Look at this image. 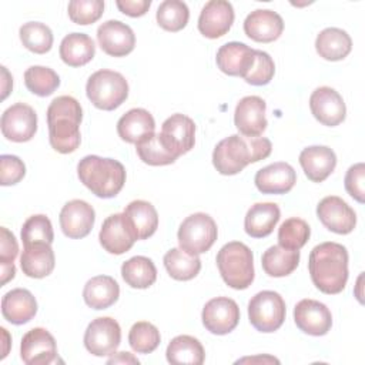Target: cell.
Masks as SVG:
<instances>
[{"label":"cell","mask_w":365,"mask_h":365,"mask_svg":"<svg viewBox=\"0 0 365 365\" xmlns=\"http://www.w3.org/2000/svg\"><path fill=\"white\" fill-rule=\"evenodd\" d=\"M121 341V328L114 318L93 319L84 332V346L94 356H108L115 352Z\"/></svg>","instance_id":"cell-9"},{"label":"cell","mask_w":365,"mask_h":365,"mask_svg":"<svg viewBox=\"0 0 365 365\" xmlns=\"http://www.w3.org/2000/svg\"><path fill=\"white\" fill-rule=\"evenodd\" d=\"M96 46L84 33H70L60 43V57L70 67H81L93 60Z\"/></svg>","instance_id":"cell-32"},{"label":"cell","mask_w":365,"mask_h":365,"mask_svg":"<svg viewBox=\"0 0 365 365\" xmlns=\"http://www.w3.org/2000/svg\"><path fill=\"white\" fill-rule=\"evenodd\" d=\"M60 227L66 237L80 240L90 234L96 221L94 208L83 200L66 202L60 211Z\"/></svg>","instance_id":"cell-17"},{"label":"cell","mask_w":365,"mask_h":365,"mask_svg":"<svg viewBox=\"0 0 365 365\" xmlns=\"http://www.w3.org/2000/svg\"><path fill=\"white\" fill-rule=\"evenodd\" d=\"M68 17L73 23L87 26L96 23L104 13L101 0H71L68 3Z\"/></svg>","instance_id":"cell-45"},{"label":"cell","mask_w":365,"mask_h":365,"mask_svg":"<svg viewBox=\"0 0 365 365\" xmlns=\"http://www.w3.org/2000/svg\"><path fill=\"white\" fill-rule=\"evenodd\" d=\"M295 325L308 335H325L332 327V315L328 307L315 299H301L294 308Z\"/></svg>","instance_id":"cell-18"},{"label":"cell","mask_w":365,"mask_h":365,"mask_svg":"<svg viewBox=\"0 0 365 365\" xmlns=\"http://www.w3.org/2000/svg\"><path fill=\"white\" fill-rule=\"evenodd\" d=\"M20 235H21V241H23L24 247L38 244V242L51 245V242L54 240L51 221L44 214H36V215L29 217L21 227Z\"/></svg>","instance_id":"cell-43"},{"label":"cell","mask_w":365,"mask_h":365,"mask_svg":"<svg viewBox=\"0 0 365 365\" xmlns=\"http://www.w3.org/2000/svg\"><path fill=\"white\" fill-rule=\"evenodd\" d=\"M299 164L308 180L322 182L335 170L336 155L327 145H311L301 151Z\"/></svg>","instance_id":"cell-25"},{"label":"cell","mask_w":365,"mask_h":365,"mask_svg":"<svg viewBox=\"0 0 365 365\" xmlns=\"http://www.w3.org/2000/svg\"><path fill=\"white\" fill-rule=\"evenodd\" d=\"M317 215L324 227L336 234H349L356 225L355 211L336 195L322 198L317 205Z\"/></svg>","instance_id":"cell-15"},{"label":"cell","mask_w":365,"mask_h":365,"mask_svg":"<svg viewBox=\"0 0 365 365\" xmlns=\"http://www.w3.org/2000/svg\"><path fill=\"white\" fill-rule=\"evenodd\" d=\"M163 261L170 277L177 281L192 279L201 269V259L198 255L190 254L182 248H171L165 252Z\"/></svg>","instance_id":"cell-36"},{"label":"cell","mask_w":365,"mask_h":365,"mask_svg":"<svg viewBox=\"0 0 365 365\" xmlns=\"http://www.w3.org/2000/svg\"><path fill=\"white\" fill-rule=\"evenodd\" d=\"M218 235L217 224L205 212H195L188 215L178 228V244L184 251L200 255L208 251Z\"/></svg>","instance_id":"cell-7"},{"label":"cell","mask_w":365,"mask_h":365,"mask_svg":"<svg viewBox=\"0 0 365 365\" xmlns=\"http://www.w3.org/2000/svg\"><path fill=\"white\" fill-rule=\"evenodd\" d=\"M1 314L10 324H27L37 314V301L29 289L14 288L4 294L1 299Z\"/></svg>","instance_id":"cell-26"},{"label":"cell","mask_w":365,"mask_h":365,"mask_svg":"<svg viewBox=\"0 0 365 365\" xmlns=\"http://www.w3.org/2000/svg\"><path fill=\"white\" fill-rule=\"evenodd\" d=\"M311 228L302 218H288L278 228V244L288 250H301L309 240Z\"/></svg>","instance_id":"cell-41"},{"label":"cell","mask_w":365,"mask_h":365,"mask_svg":"<svg viewBox=\"0 0 365 365\" xmlns=\"http://www.w3.org/2000/svg\"><path fill=\"white\" fill-rule=\"evenodd\" d=\"M3 135L14 143L30 141L37 131V114L29 104L16 103L1 114Z\"/></svg>","instance_id":"cell-11"},{"label":"cell","mask_w":365,"mask_h":365,"mask_svg":"<svg viewBox=\"0 0 365 365\" xmlns=\"http://www.w3.org/2000/svg\"><path fill=\"white\" fill-rule=\"evenodd\" d=\"M275 362V364H279L278 359L272 358V356H254V358H242L240 361H237V364L240 362Z\"/></svg>","instance_id":"cell-53"},{"label":"cell","mask_w":365,"mask_h":365,"mask_svg":"<svg viewBox=\"0 0 365 365\" xmlns=\"http://www.w3.org/2000/svg\"><path fill=\"white\" fill-rule=\"evenodd\" d=\"M120 297V287L110 275H97L88 279L83 289L84 302L93 309H106Z\"/></svg>","instance_id":"cell-30"},{"label":"cell","mask_w":365,"mask_h":365,"mask_svg":"<svg viewBox=\"0 0 365 365\" xmlns=\"http://www.w3.org/2000/svg\"><path fill=\"white\" fill-rule=\"evenodd\" d=\"M80 181L97 197H115L125 182V168L114 158L86 155L77 165Z\"/></svg>","instance_id":"cell-4"},{"label":"cell","mask_w":365,"mask_h":365,"mask_svg":"<svg viewBox=\"0 0 365 365\" xmlns=\"http://www.w3.org/2000/svg\"><path fill=\"white\" fill-rule=\"evenodd\" d=\"M160 341V331L147 321L135 322L128 332V344L137 354H151L157 349Z\"/></svg>","instance_id":"cell-42"},{"label":"cell","mask_w":365,"mask_h":365,"mask_svg":"<svg viewBox=\"0 0 365 365\" xmlns=\"http://www.w3.org/2000/svg\"><path fill=\"white\" fill-rule=\"evenodd\" d=\"M124 214L131 222L138 240H147L155 232L158 227L157 210L148 201H144V200L131 201L125 207Z\"/></svg>","instance_id":"cell-35"},{"label":"cell","mask_w":365,"mask_h":365,"mask_svg":"<svg viewBox=\"0 0 365 365\" xmlns=\"http://www.w3.org/2000/svg\"><path fill=\"white\" fill-rule=\"evenodd\" d=\"M155 121L145 108H131L117 121V133L123 141L137 144L154 134Z\"/></svg>","instance_id":"cell-27"},{"label":"cell","mask_w":365,"mask_h":365,"mask_svg":"<svg viewBox=\"0 0 365 365\" xmlns=\"http://www.w3.org/2000/svg\"><path fill=\"white\" fill-rule=\"evenodd\" d=\"M285 301L275 291H261L248 302V318L259 332H274L285 321Z\"/></svg>","instance_id":"cell-8"},{"label":"cell","mask_w":365,"mask_h":365,"mask_svg":"<svg viewBox=\"0 0 365 365\" xmlns=\"http://www.w3.org/2000/svg\"><path fill=\"white\" fill-rule=\"evenodd\" d=\"M20 356L27 365H48L57 358L54 336L44 328H33L21 338Z\"/></svg>","instance_id":"cell-14"},{"label":"cell","mask_w":365,"mask_h":365,"mask_svg":"<svg viewBox=\"0 0 365 365\" xmlns=\"http://www.w3.org/2000/svg\"><path fill=\"white\" fill-rule=\"evenodd\" d=\"M272 144L265 137H245L232 134L221 140L212 151V164L222 175L241 173L248 164L267 158Z\"/></svg>","instance_id":"cell-2"},{"label":"cell","mask_w":365,"mask_h":365,"mask_svg":"<svg viewBox=\"0 0 365 365\" xmlns=\"http://www.w3.org/2000/svg\"><path fill=\"white\" fill-rule=\"evenodd\" d=\"M56 258L50 244L38 242L24 247L20 257V267L23 274L30 278H44L54 269Z\"/></svg>","instance_id":"cell-29"},{"label":"cell","mask_w":365,"mask_h":365,"mask_svg":"<svg viewBox=\"0 0 365 365\" xmlns=\"http://www.w3.org/2000/svg\"><path fill=\"white\" fill-rule=\"evenodd\" d=\"M16 275L14 264H1V285H6L7 281L13 279Z\"/></svg>","instance_id":"cell-52"},{"label":"cell","mask_w":365,"mask_h":365,"mask_svg":"<svg viewBox=\"0 0 365 365\" xmlns=\"http://www.w3.org/2000/svg\"><path fill=\"white\" fill-rule=\"evenodd\" d=\"M312 115L324 125L335 127L345 120L346 107L341 94L331 87H318L309 97Z\"/></svg>","instance_id":"cell-16"},{"label":"cell","mask_w":365,"mask_h":365,"mask_svg":"<svg viewBox=\"0 0 365 365\" xmlns=\"http://www.w3.org/2000/svg\"><path fill=\"white\" fill-rule=\"evenodd\" d=\"M165 356L167 361L174 365H201L205 352L197 338L191 335H178L168 344Z\"/></svg>","instance_id":"cell-34"},{"label":"cell","mask_w":365,"mask_h":365,"mask_svg":"<svg viewBox=\"0 0 365 365\" xmlns=\"http://www.w3.org/2000/svg\"><path fill=\"white\" fill-rule=\"evenodd\" d=\"M135 150L140 160L148 165H168L177 160V157L164 147L160 135L155 133L137 143Z\"/></svg>","instance_id":"cell-44"},{"label":"cell","mask_w":365,"mask_h":365,"mask_svg":"<svg viewBox=\"0 0 365 365\" xmlns=\"http://www.w3.org/2000/svg\"><path fill=\"white\" fill-rule=\"evenodd\" d=\"M121 277L131 288L144 289L155 282L157 268L150 258L137 255L123 262Z\"/></svg>","instance_id":"cell-37"},{"label":"cell","mask_w":365,"mask_h":365,"mask_svg":"<svg viewBox=\"0 0 365 365\" xmlns=\"http://www.w3.org/2000/svg\"><path fill=\"white\" fill-rule=\"evenodd\" d=\"M254 182L262 194H285L295 185L297 174L288 163L278 161L258 170Z\"/></svg>","instance_id":"cell-24"},{"label":"cell","mask_w":365,"mask_h":365,"mask_svg":"<svg viewBox=\"0 0 365 365\" xmlns=\"http://www.w3.org/2000/svg\"><path fill=\"white\" fill-rule=\"evenodd\" d=\"M364 182H365V165L364 163L354 164L348 168L345 174V190L346 192L356 200L358 202L364 204L365 201V190H364Z\"/></svg>","instance_id":"cell-48"},{"label":"cell","mask_w":365,"mask_h":365,"mask_svg":"<svg viewBox=\"0 0 365 365\" xmlns=\"http://www.w3.org/2000/svg\"><path fill=\"white\" fill-rule=\"evenodd\" d=\"M19 34L23 46L36 54H44L50 51L53 46V33L50 27L40 21L24 23L20 27Z\"/></svg>","instance_id":"cell-38"},{"label":"cell","mask_w":365,"mask_h":365,"mask_svg":"<svg viewBox=\"0 0 365 365\" xmlns=\"http://www.w3.org/2000/svg\"><path fill=\"white\" fill-rule=\"evenodd\" d=\"M101 50L113 57H124L134 50L135 36L130 26L118 20H107L97 29Z\"/></svg>","instance_id":"cell-20"},{"label":"cell","mask_w":365,"mask_h":365,"mask_svg":"<svg viewBox=\"0 0 365 365\" xmlns=\"http://www.w3.org/2000/svg\"><path fill=\"white\" fill-rule=\"evenodd\" d=\"M202 324L207 331L215 335H225L235 329L240 322V308L228 297L210 299L202 308Z\"/></svg>","instance_id":"cell-13"},{"label":"cell","mask_w":365,"mask_h":365,"mask_svg":"<svg viewBox=\"0 0 365 365\" xmlns=\"http://www.w3.org/2000/svg\"><path fill=\"white\" fill-rule=\"evenodd\" d=\"M315 48L319 57L329 61H338L351 53L352 40L345 30L328 27L317 36Z\"/></svg>","instance_id":"cell-31"},{"label":"cell","mask_w":365,"mask_h":365,"mask_svg":"<svg viewBox=\"0 0 365 365\" xmlns=\"http://www.w3.org/2000/svg\"><path fill=\"white\" fill-rule=\"evenodd\" d=\"M98 240L101 247L107 252L121 255L127 252L138 238L125 214L117 212L108 215L104 220L98 234Z\"/></svg>","instance_id":"cell-10"},{"label":"cell","mask_w":365,"mask_h":365,"mask_svg":"<svg viewBox=\"0 0 365 365\" xmlns=\"http://www.w3.org/2000/svg\"><path fill=\"white\" fill-rule=\"evenodd\" d=\"M255 60V50L240 41H230L221 46L217 51V66L227 74L244 77Z\"/></svg>","instance_id":"cell-23"},{"label":"cell","mask_w":365,"mask_h":365,"mask_svg":"<svg viewBox=\"0 0 365 365\" xmlns=\"http://www.w3.org/2000/svg\"><path fill=\"white\" fill-rule=\"evenodd\" d=\"M275 73V64L271 56L262 50H255V60L242 77L251 86H265L268 84Z\"/></svg>","instance_id":"cell-46"},{"label":"cell","mask_w":365,"mask_h":365,"mask_svg":"<svg viewBox=\"0 0 365 365\" xmlns=\"http://www.w3.org/2000/svg\"><path fill=\"white\" fill-rule=\"evenodd\" d=\"M26 174L24 163L11 154L0 155V184L1 185H14L23 180Z\"/></svg>","instance_id":"cell-47"},{"label":"cell","mask_w":365,"mask_h":365,"mask_svg":"<svg viewBox=\"0 0 365 365\" xmlns=\"http://www.w3.org/2000/svg\"><path fill=\"white\" fill-rule=\"evenodd\" d=\"M217 267L224 282L234 289H245L254 281L252 251L240 241H231L217 254Z\"/></svg>","instance_id":"cell-5"},{"label":"cell","mask_w":365,"mask_h":365,"mask_svg":"<svg viewBox=\"0 0 365 365\" xmlns=\"http://www.w3.org/2000/svg\"><path fill=\"white\" fill-rule=\"evenodd\" d=\"M86 93L94 107L111 111L127 100L128 83L121 73L103 68L88 77Z\"/></svg>","instance_id":"cell-6"},{"label":"cell","mask_w":365,"mask_h":365,"mask_svg":"<svg viewBox=\"0 0 365 365\" xmlns=\"http://www.w3.org/2000/svg\"><path fill=\"white\" fill-rule=\"evenodd\" d=\"M155 19L161 29L167 31H180L188 23L190 10L184 1L165 0L158 6Z\"/></svg>","instance_id":"cell-40"},{"label":"cell","mask_w":365,"mask_h":365,"mask_svg":"<svg viewBox=\"0 0 365 365\" xmlns=\"http://www.w3.org/2000/svg\"><path fill=\"white\" fill-rule=\"evenodd\" d=\"M83 108L71 96L54 98L47 108V125L50 145L61 154L74 153L81 141L80 124Z\"/></svg>","instance_id":"cell-3"},{"label":"cell","mask_w":365,"mask_h":365,"mask_svg":"<svg viewBox=\"0 0 365 365\" xmlns=\"http://www.w3.org/2000/svg\"><path fill=\"white\" fill-rule=\"evenodd\" d=\"M267 104L258 96H247L240 100L234 113V124L241 135L259 137L267 128Z\"/></svg>","instance_id":"cell-19"},{"label":"cell","mask_w":365,"mask_h":365,"mask_svg":"<svg viewBox=\"0 0 365 365\" xmlns=\"http://www.w3.org/2000/svg\"><path fill=\"white\" fill-rule=\"evenodd\" d=\"M284 30L282 17L272 10L258 9L251 11L244 20L245 34L258 43H271L277 40Z\"/></svg>","instance_id":"cell-22"},{"label":"cell","mask_w":365,"mask_h":365,"mask_svg":"<svg viewBox=\"0 0 365 365\" xmlns=\"http://www.w3.org/2000/svg\"><path fill=\"white\" fill-rule=\"evenodd\" d=\"M118 10L130 17H140L147 13L151 6V0H117Z\"/></svg>","instance_id":"cell-50"},{"label":"cell","mask_w":365,"mask_h":365,"mask_svg":"<svg viewBox=\"0 0 365 365\" xmlns=\"http://www.w3.org/2000/svg\"><path fill=\"white\" fill-rule=\"evenodd\" d=\"M234 23V9L230 1L211 0L205 3L198 17V30L208 38L222 37Z\"/></svg>","instance_id":"cell-21"},{"label":"cell","mask_w":365,"mask_h":365,"mask_svg":"<svg viewBox=\"0 0 365 365\" xmlns=\"http://www.w3.org/2000/svg\"><path fill=\"white\" fill-rule=\"evenodd\" d=\"M24 84L33 94L47 97L58 88L60 77L54 70L48 67L31 66L24 73Z\"/></svg>","instance_id":"cell-39"},{"label":"cell","mask_w":365,"mask_h":365,"mask_svg":"<svg viewBox=\"0 0 365 365\" xmlns=\"http://www.w3.org/2000/svg\"><path fill=\"white\" fill-rule=\"evenodd\" d=\"M158 135L164 147L178 158L194 147L195 123L188 115L180 113L173 114L163 123Z\"/></svg>","instance_id":"cell-12"},{"label":"cell","mask_w":365,"mask_h":365,"mask_svg":"<svg viewBox=\"0 0 365 365\" xmlns=\"http://www.w3.org/2000/svg\"><path fill=\"white\" fill-rule=\"evenodd\" d=\"M279 217L281 211L275 202H257L245 214V232L252 238H264L274 231Z\"/></svg>","instance_id":"cell-28"},{"label":"cell","mask_w":365,"mask_h":365,"mask_svg":"<svg viewBox=\"0 0 365 365\" xmlns=\"http://www.w3.org/2000/svg\"><path fill=\"white\" fill-rule=\"evenodd\" d=\"M299 264V250H288L278 245L269 247L261 257V265L269 277H287L297 269Z\"/></svg>","instance_id":"cell-33"},{"label":"cell","mask_w":365,"mask_h":365,"mask_svg":"<svg viewBox=\"0 0 365 365\" xmlns=\"http://www.w3.org/2000/svg\"><path fill=\"white\" fill-rule=\"evenodd\" d=\"M108 364H117V362H121V364H138L140 361L133 356L130 352H117L115 356H111L108 361Z\"/></svg>","instance_id":"cell-51"},{"label":"cell","mask_w":365,"mask_h":365,"mask_svg":"<svg viewBox=\"0 0 365 365\" xmlns=\"http://www.w3.org/2000/svg\"><path fill=\"white\" fill-rule=\"evenodd\" d=\"M312 284L324 294H339L348 281V251L338 242H321L312 248L308 259Z\"/></svg>","instance_id":"cell-1"},{"label":"cell","mask_w":365,"mask_h":365,"mask_svg":"<svg viewBox=\"0 0 365 365\" xmlns=\"http://www.w3.org/2000/svg\"><path fill=\"white\" fill-rule=\"evenodd\" d=\"M0 232V264H11L19 254L17 240L6 227H1Z\"/></svg>","instance_id":"cell-49"}]
</instances>
